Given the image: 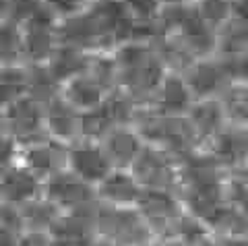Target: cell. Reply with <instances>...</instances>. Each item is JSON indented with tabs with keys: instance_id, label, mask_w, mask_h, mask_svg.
Instances as JSON below:
<instances>
[{
	"instance_id": "6da1fadb",
	"label": "cell",
	"mask_w": 248,
	"mask_h": 246,
	"mask_svg": "<svg viewBox=\"0 0 248 246\" xmlns=\"http://www.w3.org/2000/svg\"><path fill=\"white\" fill-rule=\"evenodd\" d=\"M95 234L116 246H147L153 232L137 207H95Z\"/></svg>"
},
{
	"instance_id": "7a4b0ae2",
	"label": "cell",
	"mask_w": 248,
	"mask_h": 246,
	"mask_svg": "<svg viewBox=\"0 0 248 246\" xmlns=\"http://www.w3.org/2000/svg\"><path fill=\"white\" fill-rule=\"evenodd\" d=\"M130 174L143 186V190H161L178 195V159L168 151L147 145L135 159Z\"/></svg>"
},
{
	"instance_id": "3957f363",
	"label": "cell",
	"mask_w": 248,
	"mask_h": 246,
	"mask_svg": "<svg viewBox=\"0 0 248 246\" xmlns=\"http://www.w3.org/2000/svg\"><path fill=\"white\" fill-rule=\"evenodd\" d=\"M44 197L56 205L60 213L85 211L97 205L95 186L81 180L71 170H64L44 182Z\"/></svg>"
},
{
	"instance_id": "277c9868",
	"label": "cell",
	"mask_w": 248,
	"mask_h": 246,
	"mask_svg": "<svg viewBox=\"0 0 248 246\" xmlns=\"http://www.w3.org/2000/svg\"><path fill=\"white\" fill-rule=\"evenodd\" d=\"M137 209L155 238L174 236L178 221L186 211L176 193H161V190H145Z\"/></svg>"
},
{
	"instance_id": "5b68a950",
	"label": "cell",
	"mask_w": 248,
	"mask_h": 246,
	"mask_svg": "<svg viewBox=\"0 0 248 246\" xmlns=\"http://www.w3.org/2000/svg\"><path fill=\"white\" fill-rule=\"evenodd\" d=\"M4 133L13 137L19 147H27L31 143L48 139L44 106L29 97L9 106L4 114Z\"/></svg>"
},
{
	"instance_id": "8992f818",
	"label": "cell",
	"mask_w": 248,
	"mask_h": 246,
	"mask_svg": "<svg viewBox=\"0 0 248 246\" xmlns=\"http://www.w3.org/2000/svg\"><path fill=\"white\" fill-rule=\"evenodd\" d=\"M23 31V60L25 64H48L52 54L58 50V21L50 13L31 19L21 25Z\"/></svg>"
},
{
	"instance_id": "52a82bcc",
	"label": "cell",
	"mask_w": 248,
	"mask_h": 246,
	"mask_svg": "<svg viewBox=\"0 0 248 246\" xmlns=\"http://www.w3.org/2000/svg\"><path fill=\"white\" fill-rule=\"evenodd\" d=\"M68 149L71 145L48 137V139L31 143L27 147H21L19 161L46 182L52 176L68 170Z\"/></svg>"
},
{
	"instance_id": "ba28073f",
	"label": "cell",
	"mask_w": 248,
	"mask_h": 246,
	"mask_svg": "<svg viewBox=\"0 0 248 246\" xmlns=\"http://www.w3.org/2000/svg\"><path fill=\"white\" fill-rule=\"evenodd\" d=\"M68 170L91 186H97L114 168L106 155L102 143L77 141L68 149Z\"/></svg>"
},
{
	"instance_id": "9c48e42d",
	"label": "cell",
	"mask_w": 248,
	"mask_h": 246,
	"mask_svg": "<svg viewBox=\"0 0 248 246\" xmlns=\"http://www.w3.org/2000/svg\"><path fill=\"white\" fill-rule=\"evenodd\" d=\"M97 207V205H95ZM95 207L85 211L60 213L56 224L50 230L54 246H91L95 234Z\"/></svg>"
},
{
	"instance_id": "30bf717a",
	"label": "cell",
	"mask_w": 248,
	"mask_h": 246,
	"mask_svg": "<svg viewBox=\"0 0 248 246\" xmlns=\"http://www.w3.org/2000/svg\"><path fill=\"white\" fill-rule=\"evenodd\" d=\"M0 188H2L4 205L17 207V209L44 197V180L23 166L21 161L4 174H0Z\"/></svg>"
},
{
	"instance_id": "8fae6325",
	"label": "cell",
	"mask_w": 248,
	"mask_h": 246,
	"mask_svg": "<svg viewBox=\"0 0 248 246\" xmlns=\"http://www.w3.org/2000/svg\"><path fill=\"white\" fill-rule=\"evenodd\" d=\"M143 193V186L130 170H112L95 186L97 203L108 207H137Z\"/></svg>"
},
{
	"instance_id": "7c38bea8",
	"label": "cell",
	"mask_w": 248,
	"mask_h": 246,
	"mask_svg": "<svg viewBox=\"0 0 248 246\" xmlns=\"http://www.w3.org/2000/svg\"><path fill=\"white\" fill-rule=\"evenodd\" d=\"M102 147L114 170H130L139 153L143 151L145 141L135 126H114L104 137Z\"/></svg>"
},
{
	"instance_id": "4fadbf2b",
	"label": "cell",
	"mask_w": 248,
	"mask_h": 246,
	"mask_svg": "<svg viewBox=\"0 0 248 246\" xmlns=\"http://www.w3.org/2000/svg\"><path fill=\"white\" fill-rule=\"evenodd\" d=\"M46 110V130L50 139L60 143L73 145L81 141V112L71 106L64 97L54 99L52 104L44 108Z\"/></svg>"
},
{
	"instance_id": "5bb4252c",
	"label": "cell",
	"mask_w": 248,
	"mask_h": 246,
	"mask_svg": "<svg viewBox=\"0 0 248 246\" xmlns=\"http://www.w3.org/2000/svg\"><path fill=\"white\" fill-rule=\"evenodd\" d=\"M153 99L155 104L151 108L166 116H186L192 108V93L188 89V83L178 73H166Z\"/></svg>"
},
{
	"instance_id": "9a60e30c",
	"label": "cell",
	"mask_w": 248,
	"mask_h": 246,
	"mask_svg": "<svg viewBox=\"0 0 248 246\" xmlns=\"http://www.w3.org/2000/svg\"><path fill=\"white\" fill-rule=\"evenodd\" d=\"M192 130H195L201 147L207 149L211 141L223 130V120H226V110L221 104L213 99H201L199 104H192V108L186 114Z\"/></svg>"
},
{
	"instance_id": "2e32d148",
	"label": "cell",
	"mask_w": 248,
	"mask_h": 246,
	"mask_svg": "<svg viewBox=\"0 0 248 246\" xmlns=\"http://www.w3.org/2000/svg\"><path fill=\"white\" fill-rule=\"evenodd\" d=\"M207 151L219 161V166L226 172H230V174L240 172V168H242L244 161L248 159L246 130L240 133V130H226L223 128L221 133L211 141Z\"/></svg>"
},
{
	"instance_id": "e0dca14e",
	"label": "cell",
	"mask_w": 248,
	"mask_h": 246,
	"mask_svg": "<svg viewBox=\"0 0 248 246\" xmlns=\"http://www.w3.org/2000/svg\"><path fill=\"white\" fill-rule=\"evenodd\" d=\"M110 91H106L99 83L93 79L91 75H79L62 85V97L71 106H75L79 112H89L95 110L104 104Z\"/></svg>"
},
{
	"instance_id": "ac0fdd59",
	"label": "cell",
	"mask_w": 248,
	"mask_h": 246,
	"mask_svg": "<svg viewBox=\"0 0 248 246\" xmlns=\"http://www.w3.org/2000/svg\"><path fill=\"white\" fill-rule=\"evenodd\" d=\"M91 56L93 54L75 48V46L60 44L58 50L54 52L52 58L48 60V68L52 71V75L56 77V81L60 85H64V83L75 79V77L87 73V68L91 64Z\"/></svg>"
},
{
	"instance_id": "d6986e66",
	"label": "cell",
	"mask_w": 248,
	"mask_h": 246,
	"mask_svg": "<svg viewBox=\"0 0 248 246\" xmlns=\"http://www.w3.org/2000/svg\"><path fill=\"white\" fill-rule=\"evenodd\" d=\"M226 73L228 71L221 64L209 62V60H201V62H192L188 66V73H186L184 79L188 83L192 97L207 99L209 95H213L215 91L219 89Z\"/></svg>"
},
{
	"instance_id": "ffe728a7",
	"label": "cell",
	"mask_w": 248,
	"mask_h": 246,
	"mask_svg": "<svg viewBox=\"0 0 248 246\" xmlns=\"http://www.w3.org/2000/svg\"><path fill=\"white\" fill-rule=\"evenodd\" d=\"M27 97L44 108L62 95V85L52 75L48 64H27Z\"/></svg>"
},
{
	"instance_id": "44dd1931",
	"label": "cell",
	"mask_w": 248,
	"mask_h": 246,
	"mask_svg": "<svg viewBox=\"0 0 248 246\" xmlns=\"http://www.w3.org/2000/svg\"><path fill=\"white\" fill-rule=\"evenodd\" d=\"M19 215H21L23 232L50 234V230L54 228L56 219L60 217V209L56 205H52L46 197H40V199H35V201L19 207Z\"/></svg>"
},
{
	"instance_id": "7402d4cb",
	"label": "cell",
	"mask_w": 248,
	"mask_h": 246,
	"mask_svg": "<svg viewBox=\"0 0 248 246\" xmlns=\"http://www.w3.org/2000/svg\"><path fill=\"white\" fill-rule=\"evenodd\" d=\"M27 64L0 66V104L9 108L27 97Z\"/></svg>"
},
{
	"instance_id": "603a6c76",
	"label": "cell",
	"mask_w": 248,
	"mask_h": 246,
	"mask_svg": "<svg viewBox=\"0 0 248 246\" xmlns=\"http://www.w3.org/2000/svg\"><path fill=\"white\" fill-rule=\"evenodd\" d=\"M0 64H25L21 25L0 19Z\"/></svg>"
},
{
	"instance_id": "cb8c5ba5",
	"label": "cell",
	"mask_w": 248,
	"mask_h": 246,
	"mask_svg": "<svg viewBox=\"0 0 248 246\" xmlns=\"http://www.w3.org/2000/svg\"><path fill=\"white\" fill-rule=\"evenodd\" d=\"M44 13H50L44 0H0V19L17 25H23Z\"/></svg>"
},
{
	"instance_id": "d4e9b609",
	"label": "cell",
	"mask_w": 248,
	"mask_h": 246,
	"mask_svg": "<svg viewBox=\"0 0 248 246\" xmlns=\"http://www.w3.org/2000/svg\"><path fill=\"white\" fill-rule=\"evenodd\" d=\"M114 128L110 114L104 104L89 112H81V141H95L102 143L104 137Z\"/></svg>"
},
{
	"instance_id": "484cf974",
	"label": "cell",
	"mask_w": 248,
	"mask_h": 246,
	"mask_svg": "<svg viewBox=\"0 0 248 246\" xmlns=\"http://www.w3.org/2000/svg\"><path fill=\"white\" fill-rule=\"evenodd\" d=\"M197 13L209 27H213L228 17L230 4L228 0H201V4L197 6Z\"/></svg>"
},
{
	"instance_id": "4316f807",
	"label": "cell",
	"mask_w": 248,
	"mask_h": 246,
	"mask_svg": "<svg viewBox=\"0 0 248 246\" xmlns=\"http://www.w3.org/2000/svg\"><path fill=\"white\" fill-rule=\"evenodd\" d=\"M19 159H21L19 143L2 130V133H0V174H4L6 170H11L13 166H17Z\"/></svg>"
},
{
	"instance_id": "83f0119b",
	"label": "cell",
	"mask_w": 248,
	"mask_h": 246,
	"mask_svg": "<svg viewBox=\"0 0 248 246\" xmlns=\"http://www.w3.org/2000/svg\"><path fill=\"white\" fill-rule=\"evenodd\" d=\"M15 246H54L50 234L42 232H23Z\"/></svg>"
},
{
	"instance_id": "f1b7e54d",
	"label": "cell",
	"mask_w": 248,
	"mask_h": 246,
	"mask_svg": "<svg viewBox=\"0 0 248 246\" xmlns=\"http://www.w3.org/2000/svg\"><path fill=\"white\" fill-rule=\"evenodd\" d=\"M147 246H188V244L182 242V240H178V238L164 236V238H153V240L147 244Z\"/></svg>"
},
{
	"instance_id": "f546056e",
	"label": "cell",
	"mask_w": 248,
	"mask_h": 246,
	"mask_svg": "<svg viewBox=\"0 0 248 246\" xmlns=\"http://www.w3.org/2000/svg\"><path fill=\"white\" fill-rule=\"evenodd\" d=\"M236 13H238L240 21H242L244 25H248V0H238V4H236Z\"/></svg>"
},
{
	"instance_id": "4dcf8cb0",
	"label": "cell",
	"mask_w": 248,
	"mask_h": 246,
	"mask_svg": "<svg viewBox=\"0 0 248 246\" xmlns=\"http://www.w3.org/2000/svg\"><path fill=\"white\" fill-rule=\"evenodd\" d=\"M236 68H238L236 73H238L240 77H244V79H248V58H244L242 62H238V64H236Z\"/></svg>"
},
{
	"instance_id": "1f68e13d",
	"label": "cell",
	"mask_w": 248,
	"mask_h": 246,
	"mask_svg": "<svg viewBox=\"0 0 248 246\" xmlns=\"http://www.w3.org/2000/svg\"><path fill=\"white\" fill-rule=\"evenodd\" d=\"M4 114H6V108L0 104V133L4 130Z\"/></svg>"
},
{
	"instance_id": "d6a6232c",
	"label": "cell",
	"mask_w": 248,
	"mask_h": 246,
	"mask_svg": "<svg viewBox=\"0 0 248 246\" xmlns=\"http://www.w3.org/2000/svg\"><path fill=\"white\" fill-rule=\"evenodd\" d=\"M91 246H116V244H112V242H106V240H102V238H95Z\"/></svg>"
},
{
	"instance_id": "836d02e7",
	"label": "cell",
	"mask_w": 248,
	"mask_h": 246,
	"mask_svg": "<svg viewBox=\"0 0 248 246\" xmlns=\"http://www.w3.org/2000/svg\"><path fill=\"white\" fill-rule=\"evenodd\" d=\"M4 207V199H2V188H0V209Z\"/></svg>"
},
{
	"instance_id": "e575fe53",
	"label": "cell",
	"mask_w": 248,
	"mask_h": 246,
	"mask_svg": "<svg viewBox=\"0 0 248 246\" xmlns=\"http://www.w3.org/2000/svg\"><path fill=\"white\" fill-rule=\"evenodd\" d=\"M246 139H248V130H246Z\"/></svg>"
}]
</instances>
